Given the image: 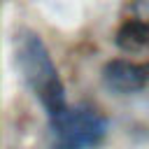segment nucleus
Listing matches in <instances>:
<instances>
[{
	"instance_id": "f257e3e1",
	"label": "nucleus",
	"mask_w": 149,
	"mask_h": 149,
	"mask_svg": "<svg viewBox=\"0 0 149 149\" xmlns=\"http://www.w3.org/2000/svg\"><path fill=\"white\" fill-rule=\"evenodd\" d=\"M16 65L23 74V81L35 93V98L47 109L49 119L56 116L68 107L65 88L58 77V70L49 56V49L35 33H19L16 35Z\"/></svg>"
},
{
	"instance_id": "7ed1b4c3",
	"label": "nucleus",
	"mask_w": 149,
	"mask_h": 149,
	"mask_svg": "<svg viewBox=\"0 0 149 149\" xmlns=\"http://www.w3.org/2000/svg\"><path fill=\"white\" fill-rule=\"evenodd\" d=\"M102 81L116 93H135L149 81V63L114 58L102 68Z\"/></svg>"
},
{
	"instance_id": "f03ea898",
	"label": "nucleus",
	"mask_w": 149,
	"mask_h": 149,
	"mask_svg": "<svg viewBox=\"0 0 149 149\" xmlns=\"http://www.w3.org/2000/svg\"><path fill=\"white\" fill-rule=\"evenodd\" d=\"M49 121H51L54 137L65 149L98 147L107 130L105 119L91 107H65Z\"/></svg>"
},
{
	"instance_id": "20e7f679",
	"label": "nucleus",
	"mask_w": 149,
	"mask_h": 149,
	"mask_svg": "<svg viewBox=\"0 0 149 149\" xmlns=\"http://www.w3.org/2000/svg\"><path fill=\"white\" fill-rule=\"evenodd\" d=\"M116 47L123 51L149 49V19H126L116 30Z\"/></svg>"
}]
</instances>
